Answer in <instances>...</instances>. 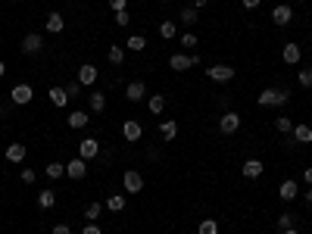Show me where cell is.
<instances>
[{"mask_svg": "<svg viewBox=\"0 0 312 234\" xmlns=\"http://www.w3.org/2000/svg\"><path fill=\"white\" fill-rule=\"evenodd\" d=\"M287 100H290V94H287L284 88H265V91L256 97L259 106H284Z\"/></svg>", "mask_w": 312, "mask_h": 234, "instance_id": "obj_1", "label": "cell"}, {"mask_svg": "<svg viewBox=\"0 0 312 234\" xmlns=\"http://www.w3.org/2000/svg\"><path fill=\"white\" fill-rule=\"evenodd\" d=\"M238 128H241V115L234 112V109H225V112L219 115V131H222V134H234Z\"/></svg>", "mask_w": 312, "mask_h": 234, "instance_id": "obj_2", "label": "cell"}, {"mask_svg": "<svg viewBox=\"0 0 312 234\" xmlns=\"http://www.w3.org/2000/svg\"><path fill=\"white\" fill-rule=\"evenodd\" d=\"M31 97H34V88H31L28 82H19V85L10 91V100H13L16 106H25V103H31Z\"/></svg>", "mask_w": 312, "mask_h": 234, "instance_id": "obj_3", "label": "cell"}, {"mask_svg": "<svg viewBox=\"0 0 312 234\" xmlns=\"http://www.w3.org/2000/svg\"><path fill=\"white\" fill-rule=\"evenodd\" d=\"M190 66H200V56L193 53V56H187V53H172L169 56V69H175V72H184V69H190Z\"/></svg>", "mask_w": 312, "mask_h": 234, "instance_id": "obj_4", "label": "cell"}, {"mask_svg": "<svg viewBox=\"0 0 312 234\" xmlns=\"http://www.w3.org/2000/svg\"><path fill=\"white\" fill-rule=\"evenodd\" d=\"M122 187H125L128 193H141V190H144V175H141L138 169H128V172L122 175Z\"/></svg>", "mask_w": 312, "mask_h": 234, "instance_id": "obj_5", "label": "cell"}, {"mask_svg": "<svg viewBox=\"0 0 312 234\" xmlns=\"http://www.w3.org/2000/svg\"><path fill=\"white\" fill-rule=\"evenodd\" d=\"M206 75L212 78L216 85H225V82H231V78H234V69H231V66H225V63H216L212 69H206Z\"/></svg>", "mask_w": 312, "mask_h": 234, "instance_id": "obj_6", "label": "cell"}, {"mask_svg": "<svg viewBox=\"0 0 312 234\" xmlns=\"http://www.w3.org/2000/svg\"><path fill=\"white\" fill-rule=\"evenodd\" d=\"M66 175H69L72 181H82V178L88 175V160H82V156H75L72 163H66Z\"/></svg>", "mask_w": 312, "mask_h": 234, "instance_id": "obj_7", "label": "cell"}, {"mask_svg": "<svg viewBox=\"0 0 312 234\" xmlns=\"http://www.w3.org/2000/svg\"><path fill=\"white\" fill-rule=\"evenodd\" d=\"M41 47H44V37H41V34H34V31H31V34L22 37V53H25V56L41 53Z\"/></svg>", "mask_w": 312, "mask_h": 234, "instance_id": "obj_8", "label": "cell"}, {"mask_svg": "<svg viewBox=\"0 0 312 234\" xmlns=\"http://www.w3.org/2000/svg\"><path fill=\"white\" fill-rule=\"evenodd\" d=\"M122 138H125L128 144H138V141L144 138V128H141V122H138V119H128V122H122Z\"/></svg>", "mask_w": 312, "mask_h": 234, "instance_id": "obj_9", "label": "cell"}, {"mask_svg": "<svg viewBox=\"0 0 312 234\" xmlns=\"http://www.w3.org/2000/svg\"><path fill=\"white\" fill-rule=\"evenodd\" d=\"M290 19H294V7L290 4H278L275 10H271V22H275V25H290Z\"/></svg>", "mask_w": 312, "mask_h": 234, "instance_id": "obj_10", "label": "cell"}, {"mask_svg": "<svg viewBox=\"0 0 312 234\" xmlns=\"http://www.w3.org/2000/svg\"><path fill=\"white\" fill-rule=\"evenodd\" d=\"M78 156H82V160H94V156H100V141L97 138H85L82 144H78Z\"/></svg>", "mask_w": 312, "mask_h": 234, "instance_id": "obj_11", "label": "cell"}, {"mask_svg": "<svg viewBox=\"0 0 312 234\" xmlns=\"http://www.w3.org/2000/svg\"><path fill=\"white\" fill-rule=\"evenodd\" d=\"M278 197H281L284 203H294V200L300 197V184H297L294 178H287V181H281V187H278Z\"/></svg>", "mask_w": 312, "mask_h": 234, "instance_id": "obj_12", "label": "cell"}, {"mask_svg": "<svg viewBox=\"0 0 312 234\" xmlns=\"http://www.w3.org/2000/svg\"><path fill=\"white\" fill-rule=\"evenodd\" d=\"M97 75H100V72H97V66H91V63H85L82 69H78V78H75V82H78V85H82V88H91V85L97 82Z\"/></svg>", "mask_w": 312, "mask_h": 234, "instance_id": "obj_13", "label": "cell"}, {"mask_svg": "<svg viewBox=\"0 0 312 234\" xmlns=\"http://www.w3.org/2000/svg\"><path fill=\"white\" fill-rule=\"evenodd\" d=\"M290 144H312V128H309L306 122L294 125V131H290Z\"/></svg>", "mask_w": 312, "mask_h": 234, "instance_id": "obj_14", "label": "cell"}, {"mask_svg": "<svg viewBox=\"0 0 312 234\" xmlns=\"http://www.w3.org/2000/svg\"><path fill=\"white\" fill-rule=\"evenodd\" d=\"M125 97H128L131 103H141V100H147V85H144V82H131V85L125 88Z\"/></svg>", "mask_w": 312, "mask_h": 234, "instance_id": "obj_15", "label": "cell"}, {"mask_svg": "<svg viewBox=\"0 0 312 234\" xmlns=\"http://www.w3.org/2000/svg\"><path fill=\"white\" fill-rule=\"evenodd\" d=\"M300 56H303L300 44H284V47H281V60H284L287 66H297V63H300Z\"/></svg>", "mask_w": 312, "mask_h": 234, "instance_id": "obj_16", "label": "cell"}, {"mask_svg": "<svg viewBox=\"0 0 312 234\" xmlns=\"http://www.w3.org/2000/svg\"><path fill=\"white\" fill-rule=\"evenodd\" d=\"M262 172H265L262 160H247V163L241 166V175H244V178H259Z\"/></svg>", "mask_w": 312, "mask_h": 234, "instance_id": "obj_17", "label": "cell"}, {"mask_svg": "<svg viewBox=\"0 0 312 234\" xmlns=\"http://www.w3.org/2000/svg\"><path fill=\"white\" fill-rule=\"evenodd\" d=\"M69 128H88V122H91V115L85 112V109H75V112H69Z\"/></svg>", "mask_w": 312, "mask_h": 234, "instance_id": "obj_18", "label": "cell"}, {"mask_svg": "<svg viewBox=\"0 0 312 234\" xmlns=\"http://www.w3.org/2000/svg\"><path fill=\"white\" fill-rule=\"evenodd\" d=\"M66 28V19L60 16V13H50L47 19H44V31H50V34H60Z\"/></svg>", "mask_w": 312, "mask_h": 234, "instance_id": "obj_19", "label": "cell"}, {"mask_svg": "<svg viewBox=\"0 0 312 234\" xmlns=\"http://www.w3.org/2000/svg\"><path fill=\"white\" fill-rule=\"evenodd\" d=\"M88 106H91V112H106V94L103 91H94V94H88Z\"/></svg>", "mask_w": 312, "mask_h": 234, "instance_id": "obj_20", "label": "cell"}, {"mask_svg": "<svg viewBox=\"0 0 312 234\" xmlns=\"http://www.w3.org/2000/svg\"><path fill=\"white\" fill-rule=\"evenodd\" d=\"M25 144H7V163H22L25 160Z\"/></svg>", "mask_w": 312, "mask_h": 234, "instance_id": "obj_21", "label": "cell"}, {"mask_svg": "<svg viewBox=\"0 0 312 234\" xmlns=\"http://www.w3.org/2000/svg\"><path fill=\"white\" fill-rule=\"evenodd\" d=\"M47 97H50V103H53L56 109H63V106L69 103V94H66V88H56V85L47 91Z\"/></svg>", "mask_w": 312, "mask_h": 234, "instance_id": "obj_22", "label": "cell"}, {"mask_svg": "<svg viewBox=\"0 0 312 234\" xmlns=\"http://www.w3.org/2000/svg\"><path fill=\"white\" fill-rule=\"evenodd\" d=\"M147 109H150L153 115H160V112L166 109V97H163V94H150V97H147Z\"/></svg>", "mask_w": 312, "mask_h": 234, "instance_id": "obj_23", "label": "cell"}, {"mask_svg": "<svg viewBox=\"0 0 312 234\" xmlns=\"http://www.w3.org/2000/svg\"><path fill=\"white\" fill-rule=\"evenodd\" d=\"M125 47H128L131 53H141V50H147V37H144V34H131L128 41H125Z\"/></svg>", "mask_w": 312, "mask_h": 234, "instance_id": "obj_24", "label": "cell"}, {"mask_svg": "<svg viewBox=\"0 0 312 234\" xmlns=\"http://www.w3.org/2000/svg\"><path fill=\"white\" fill-rule=\"evenodd\" d=\"M37 206H41V209H53L56 206V193L53 190H41V193H37Z\"/></svg>", "mask_w": 312, "mask_h": 234, "instance_id": "obj_25", "label": "cell"}, {"mask_svg": "<svg viewBox=\"0 0 312 234\" xmlns=\"http://www.w3.org/2000/svg\"><path fill=\"white\" fill-rule=\"evenodd\" d=\"M106 209L109 212H122L125 209V197H122V193H109V197H106Z\"/></svg>", "mask_w": 312, "mask_h": 234, "instance_id": "obj_26", "label": "cell"}, {"mask_svg": "<svg viewBox=\"0 0 312 234\" xmlns=\"http://www.w3.org/2000/svg\"><path fill=\"white\" fill-rule=\"evenodd\" d=\"M160 134H163V141H172V138L178 134V122H175V119H166V122L160 125Z\"/></svg>", "mask_w": 312, "mask_h": 234, "instance_id": "obj_27", "label": "cell"}, {"mask_svg": "<svg viewBox=\"0 0 312 234\" xmlns=\"http://www.w3.org/2000/svg\"><path fill=\"white\" fill-rule=\"evenodd\" d=\"M106 56H109V63H112V66H122V63H125V47H119V44H112Z\"/></svg>", "mask_w": 312, "mask_h": 234, "instance_id": "obj_28", "label": "cell"}, {"mask_svg": "<svg viewBox=\"0 0 312 234\" xmlns=\"http://www.w3.org/2000/svg\"><path fill=\"white\" fill-rule=\"evenodd\" d=\"M178 19H181L184 25H193V22H200V10H193V7H184Z\"/></svg>", "mask_w": 312, "mask_h": 234, "instance_id": "obj_29", "label": "cell"}, {"mask_svg": "<svg viewBox=\"0 0 312 234\" xmlns=\"http://www.w3.org/2000/svg\"><path fill=\"white\" fill-rule=\"evenodd\" d=\"M44 175L56 181V178H63V175H66V166H63V163H47V169H44Z\"/></svg>", "mask_w": 312, "mask_h": 234, "instance_id": "obj_30", "label": "cell"}, {"mask_svg": "<svg viewBox=\"0 0 312 234\" xmlns=\"http://www.w3.org/2000/svg\"><path fill=\"white\" fill-rule=\"evenodd\" d=\"M197 234H219V222L216 219H203L200 228H197Z\"/></svg>", "mask_w": 312, "mask_h": 234, "instance_id": "obj_31", "label": "cell"}, {"mask_svg": "<svg viewBox=\"0 0 312 234\" xmlns=\"http://www.w3.org/2000/svg\"><path fill=\"white\" fill-rule=\"evenodd\" d=\"M160 34H163V37H166V41H169V37H175V34H178V25H175L172 19H166V22L160 25Z\"/></svg>", "mask_w": 312, "mask_h": 234, "instance_id": "obj_32", "label": "cell"}, {"mask_svg": "<svg viewBox=\"0 0 312 234\" xmlns=\"http://www.w3.org/2000/svg\"><path fill=\"white\" fill-rule=\"evenodd\" d=\"M297 82H300L303 88H312V66H306V69L297 72Z\"/></svg>", "mask_w": 312, "mask_h": 234, "instance_id": "obj_33", "label": "cell"}, {"mask_svg": "<svg viewBox=\"0 0 312 234\" xmlns=\"http://www.w3.org/2000/svg\"><path fill=\"white\" fill-rule=\"evenodd\" d=\"M275 128H278L281 134H290V131H294V122L287 119V115H278V119H275Z\"/></svg>", "mask_w": 312, "mask_h": 234, "instance_id": "obj_34", "label": "cell"}, {"mask_svg": "<svg viewBox=\"0 0 312 234\" xmlns=\"http://www.w3.org/2000/svg\"><path fill=\"white\" fill-rule=\"evenodd\" d=\"M100 212H103V203H91V206L85 209V219H88V222H97Z\"/></svg>", "mask_w": 312, "mask_h": 234, "instance_id": "obj_35", "label": "cell"}, {"mask_svg": "<svg viewBox=\"0 0 312 234\" xmlns=\"http://www.w3.org/2000/svg\"><path fill=\"white\" fill-rule=\"evenodd\" d=\"M294 219H297L294 212H281V216H278V231H284V228H294Z\"/></svg>", "mask_w": 312, "mask_h": 234, "instance_id": "obj_36", "label": "cell"}, {"mask_svg": "<svg viewBox=\"0 0 312 234\" xmlns=\"http://www.w3.org/2000/svg\"><path fill=\"white\" fill-rule=\"evenodd\" d=\"M181 47L193 50V47H197V34H181Z\"/></svg>", "mask_w": 312, "mask_h": 234, "instance_id": "obj_37", "label": "cell"}, {"mask_svg": "<svg viewBox=\"0 0 312 234\" xmlns=\"http://www.w3.org/2000/svg\"><path fill=\"white\" fill-rule=\"evenodd\" d=\"M128 22H131V13H128V10H119V13H115V25H122V28H125Z\"/></svg>", "mask_w": 312, "mask_h": 234, "instance_id": "obj_38", "label": "cell"}, {"mask_svg": "<svg viewBox=\"0 0 312 234\" xmlns=\"http://www.w3.org/2000/svg\"><path fill=\"white\" fill-rule=\"evenodd\" d=\"M66 94H69V100H72V97H82V85H78V82H69V85H66Z\"/></svg>", "mask_w": 312, "mask_h": 234, "instance_id": "obj_39", "label": "cell"}, {"mask_svg": "<svg viewBox=\"0 0 312 234\" xmlns=\"http://www.w3.org/2000/svg\"><path fill=\"white\" fill-rule=\"evenodd\" d=\"M19 178H22L25 184H34V181H37V172H34V169H22V175H19Z\"/></svg>", "mask_w": 312, "mask_h": 234, "instance_id": "obj_40", "label": "cell"}, {"mask_svg": "<svg viewBox=\"0 0 312 234\" xmlns=\"http://www.w3.org/2000/svg\"><path fill=\"white\" fill-rule=\"evenodd\" d=\"M109 10L119 13V10H128V0H109Z\"/></svg>", "mask_w": 312, "mask_h": 234, "instance_id": "obj_41", "label": "cell"}, {"mask_svg": "<svg viewBox=\"0 0 312 234\" xmlns=\"http://www.w3.org/2000/svg\"><path fill=\"white\" fill-rule=\"evenodd\" d=\"M82 234H103V231H100V225H97V222H88V225L82 228Z\"/></svg>", "mask_w": 312, "mask_h": 234, "instance_id": "obj_42", "label": "cell"}, {"mask_svg": "<svg viewBox=\"0 0 312 234\" xmlns=\"http://www.w3.org/2000/svg\"><path fill=\"white\" fill-rule=\"evenodd\" d=\"M53 234H72V225L60 222V225H53Z\"/></svg>", "mask_w": 312, "mask_h": 234, "instance_id": "obj_43", "label": "cell"}, {"mask_svg": "<svg viewBox=\"0 0 312 234\" xmlns=\"http://www.w3.org/2000/svg\"><path fill=\"white\" fill-rule=\"evenodd\" d=\"M241 4H244V10H259L262 0H241Z\"/></svg>", "mask_w": 312, "mask_h": 234, "instance_id": "obj_44", "label": "cell"}, {"mask_svg": "<svg viewBox=\"0 0 312 234\" xmlns=\"http://www.w3.org/2000/svg\"><path fill=\"white\" fill-rule=\"evenodd\" d=\"M206 4H209V0H193V10H203Z\"/></svg>", "mask_w": 312, "mask_h": 234, "instance_id": "obj_45", "label": "cell"}, {"mask_svg": "<svg viewBox=\"0 0 312 234\" xmlns=\"http://www.w3.org/2000/svg\"><path fill=\"white\" fill-rule=\"evenodd\" d=\"M303 181H306V184H312V169H306V172H303Z\"/></svg>", "mask_w": 312, "mask_h": 234, "instance_id": "obj_46", "label": "cell"}, {"mask_svg": "<svg viewBox=\"0 0 312 234\" xmlns=\"http://www.w3.org/2000/svg\"><path fill=\"white\" fill-rule=\"evenodd\" d=\"M4 75H7V63H4V60H0V78H4Z\"/></svg>", "mask_w": 312, "mask_h": 234, "instance_id": "obj_47", "label": "cell"}, {"mask_svg": "<svg viewBox=\"0 0 312 234\" xmlns=\"http://www.w3.org/2000/svg\"><path fill=\"white\" fill-rule=\"evenodd\" d=\"M306 203H312V184H309V190H306Z\"/></svg>", "mask_w": 312, "mask_h": 234, "instance_id": "obj_48", "label": "cell"}, {"mask_svg": "<svg viewBox=\"0 0 312 234\" xmlns=\"http://www.w3.org/2000/svg\"><path fill=\"white\" fill-rule=\"evenodd\" d=\"M281 234H300V231H297V228H284Z\"/></svg>", "mask_w": 312, "mask_h": 234, "instance_id": "obj_49", "label": "cell"}, {"mask_svg": "<svg viewBox=\"0 0 312 234\" xmlns=\"http://www.w3.org/2000/svg\"><path fill=\"white\" fill-rule=\"evenodd\" d=\"M160 4H169V0H160Z\"/></svg>", "mask_w": 312, "mask_h": 234, "instance_id": "obj_50", "label": "cell"}, {"mask_svg": "<svg viewBox=\"0 0 312 234\" xmlns=\"http://www.w3.org/2000/svg\"><path fill=\"white\" fill-rule=\"evenodd\" d=\"M297 4H303V0H297Z\"/></svg>", "mask_w": 312, "mask_h": 234, "instance_id": "obj_51", "label": "cell"}]
</instances>
